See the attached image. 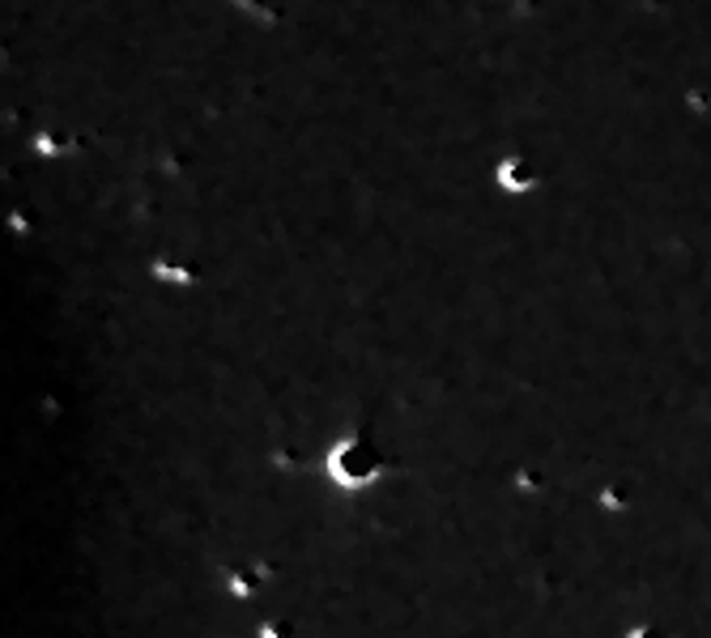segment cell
<instances>
[{"label": "cell", "instance_id": "cell-1", "mask_svg": "<svg viewBox=\"0 0 711 638\" xmlns=\"http://www.w3.org/2000/svg\"><path fill=\"white\" fill-rule=\"evenodd\" d=\"M325 472L328 481H332V490L362 493L384 481L388 460L384 451H380V443L371 438V430H346V435L328 447Z\"/></svg>", "mask_w": 711, "mask_h": 638}]
</instances>
